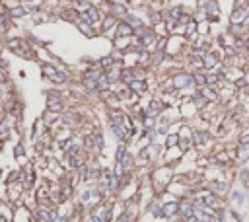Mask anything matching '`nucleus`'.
I'll list each match as a JSON object with an SVG mask.
<instances>
[{
	"label": "nucleus",
	"instance_id": "nucleus-20",
	"mask_svg": "<svg viewBox=\"0 0 249 222\" xmlns=\"http://www.w3.org/2000/svg\"><path fill=\"white\" fill-rule=\"evenodd\" d=\"M113 61H115V57H107V58H103V61H101V64H103V66H109Z\"/></svg>",
	"mask_w": 249,
	"mask_h": 222
},
{
	"label": "nucleus",
	"instance_id": "nucleus-18",
	"mask_svg": "<svg viewBox=\"0 0 249 222\" xmlns=\"http://www.w3.org/2000/svg\"><path fill=\"white\" fill-rule=\"evenodd\" d=\"M68 164H70V168H78V160H76V156H68Z\"/></svg>",
	"mask_w": 249,
	"mask_h": 222
},
{
	"label": "nucleus",
	"instance_id": "nucleus-14",
	"mask_svg": "<svg viewBox=\"0 0 249 222\" xmlns=\"http://www.w3.org/2000/svg\"><path fill=\"white\" fill-rule=\"evenodd\" d=\"M193 82H197L199 86H202L204 82H206V78H204L202 74H195V76H193Z\"/></svg>",
	"mask_w": 249,
	"mask_h": 222
},
{
	"label": "nucleus",
	"instance_id": "nucleus-3",
	"mask_svg": "<svg viewBox=\"0 0 249 222\" xmlns=\"http://www.w3.org/2000/svg\"><path fill=\"white\" fill-rule=\"evenodd\" d=\"M84 18H86V24H92V21H97L99 14H97V10H96V8H88V10H86V14H84Z\"/></svg>",
	"mask_w": 249,
	"mask_h": 222
},
{
	"label": "nucleus",
	"instance_id": "nucleus-11",
	"mask_svg": "<svg viewBox=\"0 0 249 222\" xmlns=\"http://www.w3.org/2000/svg\"><path fill=\"white\" fill-rule=\"evenodd\" d=\"M123 80L124 82H134V76H133V70H123Z\"/></svg>",
	"mask_w": 249,
	"mask_h": 222
},
{
	"label": "nucleus",
	"instance_id": "nucleus-21",
	"mask_svg": "<svg viewBox=\"0 0 249 222\" xmlns=\"http://www.w3.org/2000/svg\"><path fill=\"white\" fill-rule=\"evenodd\" d=\"M12 14H14V16H21V14H25V8H14Z\"/></svg>",
	"mask_w": 249,
	"mask_h": 222
},
{
	"label": "nucleus",
	"instance_id": "nucleus-5",
	"mask_svg": "<svg viewBox=\"0 0 249 222\" xmlns=\"http://www.w3.org/2000/svg\"><path fill=\"white\" fill-rule=\"evenodd\" d=\"M247 158H249V142L247 144H241V148H239V160L245 162Z\"/></svg>",
	"mask_w": 249,
	"mask_h": 222
},
{
	"label": "nucleus",
	"instance_id": "nucleus-22",
	"mask_svg": "<svg viewBox=\"0 0 249 222\" xmlns=\"http://www.w3.org/2000/svg\"><path fill=\"white\" fill-rule=\"evenodd\" d=\"M233 199H236V203H239V201H243V195H239V193H233Z\"/></svg>",
	"mask_w": 249,
	"mask_h": 222
},
{
	"label": "nucleus",
	"instance_id": "nucleus-12",
	"mask_svg": "<svg viewBox=\"0 0 249 222\" xmlns=\"http://www.w3.org/2000/svg\"><path fill=\"white\" fill-rule=\"evenodd\" d=\"M181 210H183V216H191V214H193V206L191 205H183Z\"/></svg>",
	"mask_w": 249,
	"mask_h": 222
},
{
	"label": "nucleus",
	"instance_id": "nucleus-23",
	"mask_svg": "<svg viewBox=\"0 0 249 222\" xmlns=\"http://www.w3.org/2000/svg\"><path fill=\"white\" fill-rule=\"evenodd\" d=\"M97 175H99V172H97V169H96V172H90V175H88V177H90V179H96Z\"/></svg>",
	"mask_w": 249,
	"mask_h": 222
},
{
	"label": "nucleus",
	"instance_id": "nucleus-19",
	"mask_svg": "<svg viewBox=\"0 0 249 222\" xmlns=\"http://www.w3.org/2000/svg\"><path fill=\"white\" fill-rule=\"evenodd\" d=\"M113 21H115V20H113L111 16H109V18L105 20V24H103V29H109V27H111V25H113Z\"/></svg>",
	"mask_w": 249,
	"mask_h": 222
},
{
	"label": "nucleus",
	"instance_id": "nucleus-6",
	"mask_svg": "<svg viewBox=\"0 0 249 222\" xmlns=\"http://www.w3.org/2000/svg\"><path fill=\"white\" fill-rule=\"evenodd\" d=\"M107 86H109L107 76H97V84H96L97 90H107Z\"/></svg>",
	"mask_w": 249,
	"mask_h": 222
},
{
	"label": "nucleus",
	"instance_id": "nucleus-9",
	"mask_svg": "<svg viewBox=\"0 0 249 222\" xmlns=\"http://www.w3.org/2000/svg\"><path fill=\"white\" fill-rule=\"evenodd\" d=\"M206 140H208V136L204 135V132H197V135H195V142L197 144H204Z\"/></svg>",
	"mask_w": 249,
	"mask_h": 222
},
{
	"label": "nucleus",
	"instance_id": "nucleus-8",
	"mask_svg": "<svg viewBox=\"0 0 249 222\" xmlns=\"http://www.w3.org/2000/svg\"><path fill=\"white\" fill-rule=\"evenodd\" d=\"M51 78H53V82H58V84H61V82H64V80H66V74H64V72H55Z\"/></svg>",
	"mask_w": 249,
	"mask_h": 222
},
{
	"label": "nucleus",
	"instance_id": "nucleus-17",
	"mask_svg": "<svg viewBox=\"0 0 249 222\" xmlns=\"http://www.w3.org/2000/svg\"><path fill=\"white\" fill-rule=\"evenodd\" d=\"M204 64H206V66H214L216 64V58L214 57H206V58H204Z\"/></svg>",
	"mask_w": 249,
	"mask_h": 222
},
{
	"label": "nucleus",
	"instance_id": "nucleus-13",
	"mask_svg": "<svg viewBox=\"0 0 249 222\" xmlns=\"http://www.w3.org/2000/svg\"><path fill=\"white\" fill-rule=\"evenodd\" d=\"M177 209H179V206L175 205V203H171V205H165V206H164L165 214H173V210H177Z\"/></svg>",
	"mask_w": 249,
	"mask_h": 222
},
{
	"label": "nucleus",
	"instance_id": "nucleus-15",
	"mask_svg": "<svg viewBox=\"0 0 249 222\" xmlns=\"http://www.w3.org/2000/svg\"><path fill=\"white\" fill-rule=\"evenodd\" d=\"M152 41H154V33H152V31H148V33L144 35V39H142V43H144V45H150Z\"/></svg>",
	"mask_w": 249,
	"mask_h": 222
},
{
	"label": "nucleus",
	"instance_id": "nucleus-1",
	"mask_svg": "<svg viewBox=\"0 0 249 222\" xmlns=\"http://www.w3.org/2000/svg\"><path fill=\"white\" fill-rule=\"evenodd\" d=\"M193 84V76H187V74H181V76L175 78V86L177 88H187Z\"/></svg>",
	"mask_w": 249,
	"mask_h": 222
},
{
	"label": "nucleus",
	"instance_id": "nucleus-10",
	"mask_svg": "<svg viewBox=\"0 0 249 222\" xmlns=\"http://www.w3.org/2000/svg\"><path fill=\"white\" fill-rule=\"evenodd\" d=\"M127 33H130V27L127 24H121L119 27H117V35H127Z\"/></svg>",
	"mask_w": 249,
	"mask_h": 222
},
{
	"label": "nucleus",
	"instance_id": "nucleus-4",
	"mask_svg": "<svg viewBox=\"0 0 249 222\" xmlns=\"http://www.w3.org/2000/svg\"><path fill=\"white\" fill-rule=\"evenodd\" d=\"M111 131H113L115 138H124V131H123V127H121V125H115V123H111Z\"/></svg>",
	"mask_w": 249,
	"mask_h": 222
},
{
	"label": "nucleus",
	"instance_id": "nucleus-2",
	"mask_svg": "<svg viewBox=\"0 0 249 222\" xmlns=\"http://www.w3.org/2000/svg\"><path fill=\"white\" fill-rule=\"evenodd\" d=\"M49 109L51 111H61L62 109V101H61V98H53V95H49Z\"/></svg>",
	"mask_w": 249,
	"mask_h": 222
},
{
	"label": "nucleus",
	"instance_id": "nucleus-24",
	"mask_svg": "<svg viewBox=\"0 0 249 222\" xmlns=\"http://www.w3.org/2000/svg\"><path fill=\"white\" fill-rule=\"evenodd\" d=\"M0 148H2V142H0Z\"/></svg>",
	"mask_w": 249,
	"mask_h": 222
},
{
	"label": "nucleus",
	"instance_id": "nucleus-7",
	"mask_svg": "<svg viewBox=\"0 0 249 222\" xmlns=\"http://www.w3.org/2000/svg\"><path fill=\"white\" fill-rule=\"evenodd\" d=\"M130 88H133L134 92H138V94H142V92L146 90V84H144V82H136V80H134V82H130Z\"/></svg>",
	"mask_w": 249,
	"mask_h": 222
},
{
	"label": "nucleus",
	"instance_id": "nucleus-16",
	"mask_svg": "<svg viewBox=\"0 0 249 222\" xmlns=\"http://www.w3.org/2000/svg\"><path fill=\"white\" fill-rule=\"evenodd\" d=\"M158 111H160V105H158V101H152V107H150V117H152V115H156Z\"/></svg>",
	"mask_w": 249,
	"mask_h": 222
}]
</instances>
